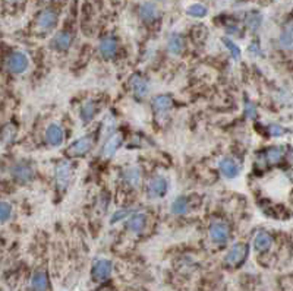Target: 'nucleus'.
Returning <instances> with one entry per match:
<instances>
[{"label":"nucleus","instance_id":"nucleus-35","mask_svg":"<svg viewBox=\"0 0 293 291\" xmlns=\"http://www.w3.org/2000/svg\"><path fill=\"white\" fill-rule=\"evenodd\" d=\"M14 2H17V0H14Z\"/></svg>","mask_w":293,"mask_h":291},{"label":"nucleus","instance_id":"nucleus-6","mask_svg":"<svg viewBox=\"0 0 293 291\" xmlns=\"http://www.w3.org/2000/svg\"><path fill=\"white\" fill-rule=\"evenodd\" d=\"M169 190V183L167 179L163 176H154L150 183H148V196L150 198H163Z\"/></svg>","mask_w":293,"mask_h":291},{"label":"nucleus","instance_id":"nucleus-31","mask_svg":"<svg viewBox=\"0 0 293 291\" xmlns=\"http://www.w3.org/2000/svg\"><path fill=\"white\" fill-rule=\"evenodd\" d=\"M280 41H281V46L283 47H290L292 46V41H293V35L290 31H284L283 34H281V37H280Z\"/></svg>","mask_w":293,"mask_h":291},{"label":"nucleus","instance_id":"nucleus-10","mask_svg":"<svg viewBox=\"0 0 293 291\" xmlns=\"http://www.w3.org/2000/svg\"><path fill=\"white\" fill-rule=\"evenodd\" d=\"M230 236V230L224 223H214L210 227V239L217 244H224Z\"/></svg>","mask_w":293,"mask_h":291},{"label":"nucleus","instance_id":"nucleus-32","mask_svg":"<svg viewBox=\"0 0 293 291\" xmlns=\"http://www.w3.org/2000/svg\"><path fill=\"white\" fill-rule=\"evenodd\" d=\"M14 135H15V129L9 124L3 129V143H8L9 140L14 139Z\"/></svg>","mask_w":293,"mask_h":291},{"label":"nucleus","instance_id":"nucleus-4","mask_svg":"<svg viewBox=\"0 0 293 291\" xmlns=\"http://www.w3.org/2000/svg\"><path fill=\"white\" fill-rule=\"evenodd\" d=\"M92 137L89 136V135H86V136L79 137V139H76L75 142H72L69 145V148H68V151H66V154L70 158H76V157H84V155L92 148Z\"/></svg>","mask_w":293,"mask_h":291},{"label":"nucleus","instance_id":"nucleus-11","mask_svg":"<svg viewBox=\"0 0 293 291\" xmlns=\"http://www.w3.org/2000/svg\"><path fill=\"white\" fill-rule=\"evenodd\" d=\"M11 173H12L14 179H15L17 182H19V183H28L30 180H33V176H34L33 169H31L28 164H22V163H19L17 166H14Z\"/></svg>","mask_w":293,"mask_h":291},{"label":"nucleus","instance_id":"nucleus-9","mask_svg":"<svg viewBox=\"0 0 293 291\" xmlns=\"http://www.w3.org/2000/svg\"><path fill=\"white\" fill-rule=\"evenodd\" d=\"M65 133L63 129L59 123H52L49 124V127L46 129V140L50 147H60L63 143Z\"/></svg>","mask_w":293,"mask_h":291},{"label":"nucleus","instance_id":"nucleus-23","mask_svg":"<svg viewBox=\"0 0 293 291\" xmlns=\"http://www.w3.org/2000/svg\"><path fill=\"white\" fill-rule=\"evenodd\" d=\"M157 8H155V5L153 3H144L142 6H141V9H139V17L142 21H145V22H151V21H154L155 18H157Z\"/></svg>","mask_w":293,"mask_h":291},{"label":"nucleus","instance_id":"nucleus-17","mask_svg":"<svg viewBox=\"0 0 293 291\" xmlns=\"http://www.w3.org/2000/svg\"><path fill=\"white\" fill-rule=\"evenodd\" d=\"M118 50V41H116V38H113V37H106L103 38L102 41H100V46H99V52L100 54L106 57V59H109V57H112L115 53Z\"/></svg>","mask_w":293,"mask_h":291},{"label":"nucleus","instance_id":"nucleus-21","mask_svg":"<svg viewBox=\"0 0 293 291\" xmlns=\"http://www.w3.org/2000/svg\"><path fill=\"white\" fill-rule=\"evenodd\" d=\"M99 110H100V105L95 101H88V103H85L81 107L79 116H81V119L84 120V121H91L97 116Z\"/></svg>","mask_w":293,"mask_h":291},{"label":"nucleus","instance_id":"nucleus-13","mask_svg":"<svg viewBox=\"0 0 293 291\" xmlns=\"http://www.w3.org/2000/svg\"><path fill=\"white\" fill-rule=\"evenodd\" d=\"M129 86H131L132 92H134L138 98H144V97H147L148 89H150L147 79H145V78H142V76H139V75H134V76L131 78V81H129Z\"/></svg>","mask_w":293,"mask_h":291},{"label":"nucleus","instance_id":"nucleus-28","mask_svg":"<svg viewBox=\"0 0 293 291\" xmlns=\"http://www.w3.org/2000/svg\"><path fill=\"white\" fill-rule=\"evenodd\" d=\"M12 212H14V208L9 202L3 201L2 206H0V217H2V223L5 224L11 217H12Z\"/></svg>","mask_w":293,"mask_h":291},{"label":"nucleus","instance_id":"nucleus-2","mask_svg":"<svg viewBox=\"0 0 293 291\" xmlns=\"http://www.w3.org/2000/svg\"><path fill=\"white\" fill-rule=\"evenodd\" d=\"M112 271H113V265L109 259H97L94 263H92V268H91V275L92 278L97 281V282H103V281H107L112 275Z\"/></svg>","mask_w":293,"mask_h":291},{"label":"nucleus","instance_id":"nucleus-5","mask_svg":"<svg viewBox=\"0 0 293 291\" xmlns=\"http://www.w3.org/2000/svg\"><path fill=\"white\" fill-rule=\"evenodd\" d=\"M72 174H73V167L69 161H62L56 170H54V179H56V185L59 188L65 189L69 185L70 179H72Z\"/></svg>","mask_w":293,"mask_h":291},{"label":"nucleus","instance_id":"nucleus-8","mask_svg":"<svg viewBox=\"0 0 293 291\" xmlns=\"http://www.w3.org/2000/svg\"><path fill=\"white\" fill-rule=\"evenodd\" d=\"M57 25V14L52 9H44L37 18V27L43 31H50Z\"/></svg>","mask_w":293,"mask_h":291},{"label":"nucleus","instance_id":"nucleus-30","mask_svg":"<svg viewBox=\"0 0 293 291\" xmlns=\"http://www.w3.org/2000/svg\"><path fill=\"white\" fill-rule=\"evenodd\" d=\"M259 24H261V17L257 15V14H252L251 17L246 19V25L249 28H252V30H257L259 27Z\"/></svg>","mask_w":293,"mask_h":291},{"label":"nucleus","instance_id":"nucleus-12","mask_svg":"<svg viewBox=\"0 0 293 291\" xmlns=\"http://www.w3.org/2000/svg\"><path fill=\"white\" fill-rule=\"evenodd\" d=\"M145 225H147V215L144 212H134V214H131V217L126 221L128 230L132 231V233H137V234L145 228Z\"/></svg>","mask_w":293,"mask_h":291},{"label":"nucleus","instance_id":"nucleus-27","mask_svg":"<svg viewBox=\"0 0 293 291\" xmlns=\"http://www.w3.org/2000/svg\"><path fill=\"white\" fill-rule=\"evenodd\" d=\"M223 43L224 46L227 47V50L230 52V54H232V57L235 59V60H239L241 59V49H239V46L233 41V40H230V38H227V37H224L223 38Z\"/></svg>","mask_w":293,"mask_h":291},{"label":"nucleus","instance_id":"nucleus-3","mask_svg":"<svg viewBox=\"0 0 293 291\" xmlns=\"http://www.w3.org/2000/svg\"><path fill=\"white\" fill-rule=\"evenodd\" d=\"M246 255H248V246L246 244H242V243H236L226 253L224 262L229 266H238V265H241L242 262L246 259Z\"/></svg>","mask_w":293,"mask_h":291},{"label":"nucleus","instance_id":"nucleus-18","mask_svg":"<svg viewBox=\"0 0 293 291\" xmlns=\"http://www.w3.org/2000/svg\"><path fill=\"white\" fill-rule=\"evenodd\" d=\"M31 288L33 291H49L50 290V282H49V276L46 272H35L31 278Z\"/></svg>","mask_w":293,"mask_h":291},{"label":"nucleus","instance_id":"nucleus-20","mask_svg":"<svg viewBox=\"0 0 293 291\" xmlns=\"http://www.w3.org/2000/svg\"><path fill=\"white\" fill-rule=\"evenodd\" d=\"M141 169L139 167H129L123 172V180L131 188H138L141 185Z\"/></svg>","mask_w":293,"mask_h":291},{"label":"nucleus","instance_id":"nucleus-25","mask_svg":"<svg viewBox=\"0 0 293 291\" xmlns=\"http://www.w3.org/2000/svg\"><path fill=\"white\" fill-rule=\"evenodd\" d=\"M189 202L186 201V198H177L172 202V214H176V215H183L186 212H189Z\"/></svg>","mask_w":293,"mask_h":291},{"label":"nucleus","instance_id":"nucleus-19","mask_svg":"<svg viewBox=\"0 0 293 291\" xmlns=\"http://www.w3.org/2000/svg\"><path fill=\"white\" fill-rule=\"evenodd\" d=\"M172 97L169 95H157L153 100V108L157 114H166L172 108Z\"/></svg>","mask_w":293,"mask_h":291},{"label":"nucleus","instance_id":"nucleus-7","mask_svg":"<svg viewBox=\"0 0 293 291\" xmlns=\"http://www.w3.org/2000/svg\"><path fill=\"white\" fill-rule=\"evenodd\" d=\"M219 167H220V172H222V174H223L226 179H236L239 176V173H241L239 163L235 158H232V157L223 158L220 161Z\"/></svg>","mask_w":293,"mask_h":291},{"label":"nucleus","instance_id":"nucleus-14","mask_svg":"<svg viewBox=\"0 0 293 291\" xmlns=\"http://www.w3.org/2000/svg\"><path fill=\"white\" fill-rule=\"evenodd\" d=\"M72 44V35L66 31H62L59 34H56L52 40V47L57 52H65L68 50Z\"/></svg>","mask_w":293,"mask_h":291},{"label":"nucleus","instance_id":"nucleus-33","mask_svg":"<svg viewBox=\"0 0 293 291\" xmlns=\"http://www.w3.org/2000/svg\"><path fill=\"white\" fill-rule=\"evenodd\" d=\"M245 113H246L248 117H255L257 108H255V105L251 103V101H246V103H245Z\"/></svg>","mask_w":293,"mask_h":291},{"label":"nucleus","instance_id":"nucleus-1","mask_svg":"<svg viewBox=\"0 0 293 291\" xmlns=\"http://www.w3.org/2000/svg\"><path fill=\"white\" fill-rule=\"evenodd\" d=\"M6 68L12 73L21 75V73L27 72V69L30 68V59L24 52L12 53L6 60Z\"/></svg>","mask_w":293,"mask_h":291},{"label":"nucleus","instance_id":"nucleus-15","mask_svg":"<svg viewBox=\"0 0 293 291\" xmlns=\"http://www.w3.org/2000/svg\"><path fill=\"white\" fill-rule=\"evenodd\" d=\"M122 142H123V137H122L121 133H113L112 136L106 140L102 154L104 157H112L113 154H116V151L121 148Z\"/></svg>","mask_w":293,"mask_h":291},{"label":"nucleus","instance_id":"nucleus-34","mask_svg":"<svg viewBox=\"0 0 293 291\" xmlns=\"http://www.w3.org/2000/svg\"><path fill=\"white\" fill-rule=\"evenodd\" d=\"M270 132H271V135H273V136L277 137V136H281L286 130H284L281 126H278V124H273V126L270 127Z\"/></svg>","mask_w":293,"mask_h":291},{"label":"nucleus","instance_id":"nucleus-26","mask_svg":"<svg viewBox=\"0 0 293 291\" xmlns=\"http://www.w3.org/2000/svg\"><path fill=\"white\" fill-rule=\"evenodd\" d=\"M283 154H284L283 147H273V148H270L265 153V160H267L268 164H276V163H278L281 160Z\"/></svg>","mask_w":293,"mask_h":291},{"label":"nucleus","instance_id":"nucleus-29","mask_svg":"<svg viewBox=\"0 0 293 291\" xmlns=\"http://www.w3.org/2000/svg\"><path fill=\"white\" fill-rule=\"evenodd\" d=\"M131 214H134V212H132V211H126V209L118 211V212H115V214H113V217H112L110 223L112 224L119 223V221L123 220V218H129V217H131Z\"/></svg>","mask_w":293,"mask_h":291},{"label":"nucleus","instance_id":"nucleus-22","mask_svg":"<svg viewBox=\"0 0 293 291\" xmlns=\"http://www.w3.org/2000/svg\"><path fill=\"white\" fill-rule=\"evenodd\" d=\"M183 47H185V43H183V38L179 34H172L167 40V49L172 54H180L183 52Z\"/></svg>","mask_w":293,"mask_h":291},{"label":"nucleus","instance_id":"nucleus-16","mask_svg":"<svg viewBox=\"0 0 293 291\" xmlns=\"http://www.w3.org/2000/svg\"><path fill=\"white\" fill-rule=\"evenodd\" d=\"M252 244H254V249L257 252H267L273 244V237L265 231H259L255 234Z\"/></svg>","mask_w":293,"mask_h":291},{"label":"nucleus","instance_id":"nucleus-24","mask_svg":"<svg viewBox=\"0 0 293 291\" xmlns=\"http://www.w3.org/2000/svg\"><path fill=\"white\" fill-rule=\"evenodd\" d=\"M186 15L190 18H197V19H203L207 17L208 9L203 5V3H192L186 8Z\"/></svg>","mask_w":293,"mask_h":291}]
</instances>
